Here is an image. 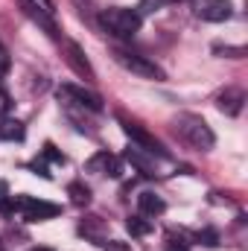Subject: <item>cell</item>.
<instances>
[{"mask_svg": "<svg viewBox=\"0 0 248 251\" xmlns=\"http://www.w3.org/2000/svg\"><path fill=\"white\" fill-rule=\"evenodd\" d=\"M167 251H187L184 246H178V243H170V246H167Z\"/></svg>", "mask_w": 248, "mask_h": 251, "instance_id": "24", "label": "cell"}, {"mask_svg": "<svg viewBox=\"0 0 248 251\" xmlns=\"http://www.w3.org/2000/svg\"><path fill=\"white\" fill-rule=\"evenodd\" d=\"M12 213H18L26 222H44V219L59 216V204L35 199V196H15L12 199Z\"/></svg>", "mask_w": 248, "mask_h": 251, "instance_id": "3", "label": "cell"}, {"mask_svg": "<svg viewBox=\"0 0 248 251\" xmlns=\"http://www.w3.org/2000/svg\"><path fill=\"white\" fill-rule=\"evenodd\" d=\"M26 128L21 120H0V137L3 140H24Z\"/></svg>", "mask_w": 248, "mask_h": 251, "instance_id": "14", "label": "cell"}, {"mask_svg": "<svg viewBox=\"0 0 248 251\" xmlns=\"http://www.w3.org/2000/svg\"><path fill=\"white\" fill-rule=\"evenodd\" d=\"M173 3H175V0H173Z\"/></svg>", "mask_w": 248, "mask_h": 251, "instance_id": "26", "label": "cell"}, {"mask_svg": "<svg viewBox=\"0 0 248 251\" xmlns=\"http://www.w3.org/2000/svg\"><path fill=\"white\" fill-rule=\"evenodd\" d=\"M137 207H140V216H161L164 210H167V204H164V199L161 196H155L152 190H143L140 196H137Z\"/></svg>", "mask_w": 248, "mask_h": 251, "instance_id": "13", "label": "cell"}, {"mask_svg": "<svg viewBox=\"0 0 248 251\" xmlns=\"http://www.w3.org/2000/svg\"><path fill=\"white\" fill-rule=\"evenodd\" d=\"M32 251H50V249H32Z\"/></svg>", "mask_w": 248, "mask_h": 251, "instance_id": "25", "label": "cell"}, {"mask_svg": "<svg viewBox=\"0 0 248 251\" xmlns=\"http://www.w3.org/2000/svg\"><path fill=\"white\" fill-rule=\"evenodd\" d=\"M120 126H123V131L128 134V140H131L134 146H140V149H146V152H152V155H161V158L167 155V152H164V146H161V143L146 131V128H140L137 123H131V120H125V117H120Z\"/></svg>", "mask_w": 248, "mask_h": 251, "instance_id": "8", "label": "cell"}, {"mask_svg": "<svg viewBox=\"0 0 248 251\" xmlns=\"http://www.w3.org/2000/svg\"><path fill=\"white\" fill-rule=\"evenodd\" d=\"M18 6H21V12L32 21V24H38L47 35H53V38H59V29H56V24H53V18H50V12L53 9H47V6H41L38 0H18Z\"/></svg>", "mask_w": 248, "mask_h": 251, "instance_id": "7", "label": "cell"}, {"mask_svg": "<svg viewBox=\"0 0 248 251\" xmlns=\"http://www.w3.org/2000/svg\"><path fill=\"white\" fill-rule=\"evenodd\" d=\"M102 26L117 35V38H131L137 29H140V15L134 9H125V6H114V9H105L102 12Z\"/></svg>", "mask_w": 248, "mask_h": 251, "instance_id": "2", "label": "cell"}, {"mask_svg": "<svg viewBox=\"0 0 248 251\" xmlns=\"http://www.w3.org/2000/svg\"><path fill=\"white\" fill-rule=\"evenodd\" d=\"M44 158H50V161H56V164H64V155H62V152H56V146H53V143H47V146H44Z\"/></svg>", "mask_w": 248, "mask_h": 251, "instance_id": "19", "label": "cell"}, {"mask_svg": "<svg viewBox=\"0 0 248 251\" xmlns=\"http://www.w3.org/2000/svg\"><path fill=\"white\" fill-rule=\"evenodd\" d=\"M6 70H9V53H6V47L0 44V76H3Z\"/></svg>", "mask_w": 248, "mask_h": 251, "instance_id": "20", "label": "cell"}, {"mask_svg": "<svg viewBox=\"0 0 248 251\" xmlns=\"http://www.w3.org/2000/svg\"><path fill=\"white\" fill-rule=\"evenodd\" d=\"M64 59H67V64L79 73V76H85V79H94V67L88 64V59H85V53L79 50V44H73V41H64Z\"/></svg>", "mask_w": 248, "mask_h": 251, "instance_id": "11", "label": "cell"}, {"mask_svg": "<svg viewBox=\"0 0 248 251\" xmlns=\"http://www.w3.org/2000/svg\"><path fill=\"white\" fill-rule=\"evenodd\" d=\"M173 128H175V134L184 140L187 146H193V149H198V152H207V149H213V143H216L210 126L204 123L198 114H178V117L173 120Z\"/></svg>", "mask_w": 248, "mask_h": 251, "instance_id": "1", "label": "cell"}, {"mask_svg": "<svg viewBox=\"0 0 248 251\" xmlns=\"http://www.w3.org/2000/svg\"><path fill=\"white\" fill-rule=\"evenodd\" d=\"M12 199H15V196H9L6 181H0V213H3V216H12Z\"/></svg>", "mask_w": 248, "mask_h": 251, "instance_id": "17", "label": "cell"}, {"mask_svg": "<svg viewBox=\"0 0 248 251\" xmlns=\"http://www.w3.org/2000/svg\"><path fill=\"white\" fill-rule=\"evenodd\" d=\"M88 173L120 178V176H123V161H120L117 155H108V152H97V155L88 161Z\"/></svg>", "mask_w": 248, "mask_h": 251, "instance_id": "9", "label": "cell"}, {"mask_svg": "<svg viewBox=\"0 0 248 251\" xmlns=\"http://www.w3.org/2000/svg\"><path fill=\"white\" fill-rule=\"evenodd\" d=\"M125 158H128V164H131V167H137V170H140L143 176H149V178L158 173V170H155V155H152V152H146V149H140V146H134V143L125 149Z\"/></svg>", "mask_w": 248, "mask_h": 251, "instance_id": "10", "label": "cell"}, {"mask_svg": "<svg viewBox=\"0 0 248 251\" xmlns=\"http://www.w3.org/2000/svg\"><path fill=\"white\" fill-rule=\"evenodd\" d=\"M105 251H128V246H125V243H120V240H111V243L105 246Z\"/></svg>", "mask_w": 248, "mask_h": 251, "instance_id": "22", "label": "cell"}, {"mask_svg": "<svg viewBox=\"0 0 248 251\" xmlns=\"http://www.w3.org/2000/svg\"><path fill=\"white\" fill-rule=\"evenodd\" d=\"M6 108H9V97L6 91H0V114H6Z\"/></svg>", "mask_w": 248, "mask_h": 251, "instance_id": "23", "label": "cell"}, {"mask_svg": "<svg viewBox=\"0 0 248 251\" xmlns=\"http://www.w3.org/2000/svg\"><path fill=\"white\" fill-rule=\"evenodd\" d=\"M29 167H32V170H35V173H38L41 178H50V173H47V167H44V161H32Z\"/></svg>", "mask_w": 248, "mask_h": 251, "instance_id": "21", "label": "cell"}, {"mask_svg": "<svg viewBox=\"0 0 248 251\" xmlns=\"http://www.w3.org/2000/svg\"><path fill=\"white\" fill-rule=\"evenodd\" d=\"M111 56H114V62L120 64L123 70L128 73H134V76H143V79H155V82H161L164 79V70L158 67L155 62H149L146 56H137V53H128V50H111Z\"/></svg>", "mask_w": 248, "mask_h": 251, "instance_id": "4", "label": "cell"}, {"mask_svg": "<svg viewBox=\"0 0 248 251\" xmlns=\"http://www.w3.org/2000/svg\"><path fill=\"white\" fill-rule=\"evenodd\" d=\"M67 193H70V201H73L76 207H88V204H91V190L85 187V184L73 181V184L67 187Z\"/></svg>", "mask_w": 248, "mask_h": 251, "instance_id": "16", "label": "cell"}, {"mask_svg": "<svg viewBox=\"0 0 248 251\" xmlns=\"http://www.w3.org/2000/svg\"><path fill=\"white\" fill-rule=\"evenodd\" d=\"M243 102H246V94H243L240 88H228V91L219 94V100H216L219 111L228 114V117H237V114L243 111Z\"/></svg>", "mask_w": 248, "mask_h": 251, "instance_id": "12", "label": "cell"}, {"mask_svg": "<svg viewBox=\"0 0 248 251\" xmlns=\"http://www.w3.org/2000/svg\"><path fill=\"white\" fill-rule=\"evenodd\" d=\"M125 228H128V234L131 237H146V234H152V222L146 219V216H128V222H125Z\"/></svg>", "mask_w": 248, "mask_h": 251, "instance_id": "15", "label": "cell"}, {"mask_svg": "<svg viewBox=\"0 0 248 251\" xmlns=\"http://www.w3.org/2000/svg\"><path fill=\"white\" fill-rule=\"evenodd\" d=\"M213 53H222V56H231V59H243L246 56V47H213Z\"/></svg>", "mask_w": 248, "mask_h": 251, "instance_id": "18", "label": "cell"}, {"mask_svg": "<svg viewBox=\"0 0 248 251\" xmlns=\"http://www.w3.org/2000/svg\"><path fill=\"white\" fill-rule=\"evenodd\" d=\"M193 6V15L201 18V21H210V24H219V21H228L234 6L231 0H190Z\"/></svg>", "mask_w": 248, "mask_h": 251, "instance_id": "6", "label": "cell"}, {"mask_svg": "<svg viewBox=\"0 0 248 251\" xmlns=\"http://www.w3.org/2000/svg\"><path fill=\"white\" fill-rule=\"evenodd\" d=\"M56 97L62 100L64 105H76V108H85V111H102V100L91 91H85L82 85H59Z\"/></svg>", "mask_w": 248, "mask_h": 251, "instance_id": "5", "label": "cell"}]
</instances>
